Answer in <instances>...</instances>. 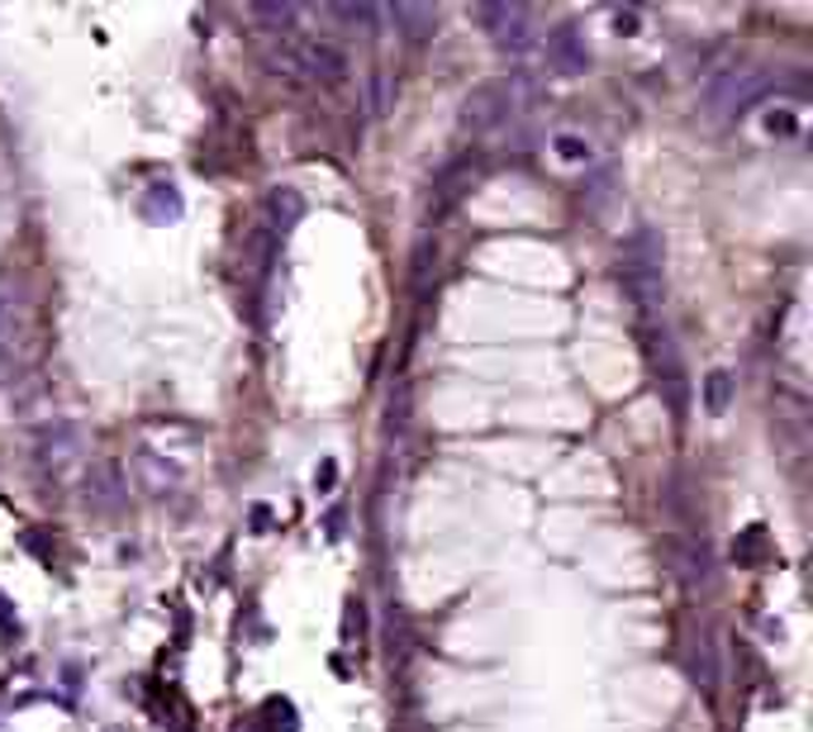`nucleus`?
Instances as JSON below:
<instances>
[{"label":"nucleus","mask_w":813,"mask_h":732,"mask_svg":"<svg viewBox=\"0 0 813 732\" xmlns=\"http://www.w3.org/2000/svg\"><path fill=\"white\" fill-rule=\"evenodd\" d=\"M291 53H295L300 76H310V82H324V86H343L347 82V57L329 39L291 34Z\"/></svg>","instance_id":"f257e3e1"},{"label":"nucleus","mask_w":813,"mask_h":732,"mask_svg":"<svg viewBox=\"0 0 813 732\" xmlns=\"http://www.w3.org/2000/svg\"><path fill=\"white\" fill-rule=\"evenodd\" d=\"M76 457H86V442H82V433H76V423H53L39 438V461L48 471H67Z\"/></svg>","instance_id":"f03ea898"},{"label":"nucleus","mask_w":813,"mask_h":732,"mask_svg":"<svg viewBox=\"0 0 813 732\" xmlns=\"http://www.w3.org/2000/svg\"><path fill=\"white\" fill-rule=\"evenodd\" d=\"M548 62L556 72H581L585 62H590V53L581 48V39H576V29H556V34L548 39Z\"/></svg>","instance_id":"7ed1b4c3"},{"label":"nucleus","mask_w":813,"mask_h":732,"mask_svg":"<svg viewBox=\"0 0 813 732\" xmlns=\"http://www.w3.org/2000/svg\"><path fill=\"white\" fill-rule=\"evenodd\" d=\"M138 471H143V481H148L153 495H167V490L177 485V471H171V467H167V457H163V452H153V448H143V452H138Z\"/></svg>","instance_id":"20e7f679"},{"label":"nucleus","mask_w":813,"mask_h":732,"mask_svg":"<svg viewBox=\"0 0 813 732\" xmlns=\"http://www.w3.org/2000/svg\"><path fill=\"white\" fill-rule=\"evenodd\" d=\"M14 324H20V305H14V285L10 276H0V357L10 353L14 343Z\"/></svg>","instance_id":"39448f33"},{"label":"nucleus","mask_w":813,"mask_h":732,"mask_svg":"<svg viewBox=\"0 0 813 732\" xmlns=\"http://www.w3.org/2000/svg\"><path fill=\"white\" fill-rule=\"evenodd\" d=\"M300 215H305V200H300L291 186H277V190H271V219H277V224H281V233L291 229Z\"/></svg>","instance_id":"423d86ee"},{"label":"nucleus","mask_w":813,"mask_h":732,"mask_svg":"<svg viewBox=\"0 0 813 732\" xmlns=\"http://www.w3.org/2000/svg\"><path fill=\"white\" fill-rule=\"evenodd\" d=\"M552 148H556V157H562L566 167H590V143H585V138H576V134H556Z\"/></svg>","instance_id":"0eeeda50"},{"label":"nucleus","mask_w":813,"mask_h":732,"mask_svg":"<svg viewBox=\"0 0 813 732\" xmlns=\"http://www.w3.org/2000/svg\"><path fill=\"white\" fill-rule=\"evenodd\" d=\"M728 395H732V376L728 372H713L705 380V405H709V414H723L728 409Z\"/></svg>","instance_id":"6e6552de"},{"label":"nucleus","mask_w":813,"mask_h":732,"mask_svg":"<svg viewBox=\"0 0 813 732\" xmlns=\"http://www.w3.org/2000/svg\"><path fill=\"white\" fill-rule=\"evenodd\" d=\"M390 20H400V24H409V34H419V29H434V20H438V14H434V10H409V6H395V10H390Z\"/></svg>","instance_id":"1a4fd4ad"},{"label":"nucleus","mask_w":813,"mask_h":732,"mask_svg":"<svg viewBox=\"0 0 813 732\" xmlns=\"http://www.w3.org/2000/svg\"><path fill=\"white\" fill-rule=\"evenodd\" d=\"M767 129H771V134H794V129H800V109H790V105L771 109V115H767Z\"/></svg>","instance_id":"9d476101"}]
</instances>
